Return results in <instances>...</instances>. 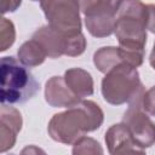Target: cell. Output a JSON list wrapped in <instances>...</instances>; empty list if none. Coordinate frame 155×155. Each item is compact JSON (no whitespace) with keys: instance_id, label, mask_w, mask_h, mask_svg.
<instances>
[{"instance_id":"1","label":"cell","mask_w":155,"mask_h":155,"mask_svg":"<svg viewBox=\"0 0 155 155\" xmlns=\"http://www.w3.org/2000/svg\"><path fill=\"white\" fill-rule=\"evenodd\" d=\"M104 121V113L93 101L81 99L65 111L54 114L48 121V136L63 144H74L85 133L98 130Z\"/></svg>"},{"instance_id":"2","label":"cell","mask_w":155,"mask_h":155,"mask_svg":"<svg viewBox=\"0 0 155 155\" xmlns=\"http://www.w3.org/2000/svg\"><path fill=\"white\" fill-rule=\"evenodd\" d=\"M101 90L104 101L111 105L142 103L145 92L137 68L125 62L105 73Z\"/></svg>"},{"instance_id":"3","label":"cell","mask_w":155,"mask_h":155,"mask_svg":"<svg viewBox=\"0 0 155 155\" xmlns=\"http://www.w3.org/2000/svg\"><path fill=\"white\" fill-rule=\"evenodd\" d=\"M148 7L140 0H124L115 21L114 34L119 46L145 51Z\"/></svg>"},{"instance_id":"4","label":"cell","mask_w":155,"mask_h":155,"mask_svg":"<svg viewBox=\"0 0 155 155\" xmlns=\"http://www.w3.org/2000/svg\"><path fill=\"white\" fill-rule=\"evenodd\" d=\"M1 104L24 103L39 91L34 75L15 57L6 56L0 63Z\"/></svg>"},{"instance_id":"5","label":"cell","mask_w":155,"mask_h":155,"mask_svg":"<svg viewBox=\"0 0 155 155\" xmlns=\"http://www.w3.org/2000/svg\"><path fill=\"white\" fill-rule=\"evenodd\" d=\"M48 25L65 36L81 33L80 5L78 0H40Z\"/></svg>"},{"instance_id":"6","label":"cell","mask_w":155,"mask_h":155,"mask_svg":"<svg viewBox=\"0 0 155 155\" xmlns=\"http://www.w3.org/2000/svg\"><path fill=\"white\" fill-rule=\"evenodd\" d=\"M134 143L143 150L155 144V124L142 108V103L131 104L122 116Z\"/></svg>"},{"instance_id":"7","label":"cell","mask_w":155,"mask_h":155,"mask_svg":"<svg viewBox=\"0 0 155 155\" xmlns=\"http://www.w3.org/2000/svg\"><path fill=\"white\" fill-rule=\"evenodd\" d=\"M108 151L113 155L116 154H127V153H138L144 154L145 150L140 149L133 140L127 126L121 121L120 124L111 125L104 137Z\"/></svg>"},{"instance_id":"8","label":"cell","mask_w":155,"mask_h":155,"mask_svg":"<svg viewBox=\"0 0 155 155\" xmlns=\"http://www.w3.org/2000/svg\"><path fill=\"white\" fill-rule=\"evenodd\" d=\"M45 101L53 108H70L81 98L69 88L64 76H52L45 85Z\"/></svg>"},{"instance_id":"9","label":"cell","mask_w":155,"mask_h":155,"mask_svg":"<svg viewBox=\"0 0 155 155\" xmlns=\"http://www.w3.org/2000/svg\"><path fill=\"white\" fill-rule=\"evenodd\" d=\"M35 39L45 50L47 57L59 58L64 56L65 52V35L61 34L50 25H44L39 28L34 34Z\"/></svg>"},{"instance_id":"10","label":"cell","mask_w":155,"mask_h":155,"mask_svg":"<svg viewBox=\"0 0 155 155\" xmlns=\"http://www.w3.org/2000/svg\"><path fill=\"white\" fill-rule=\"evenodd\" d=\"M64 80L69 88L81 99L93 94L94 84L92 75L82 68H70L64 73Z\"/></svg>"},{"instance_id":"11","label":"cell","mask_w":155,"mask_h":155,"mask_svg":"<svg viewBox=\"0 0 155 155\" xmlns=\"http://www.w3.org/2000/svg\"><path fill=\"white\" fill-rule=\"evenodd\" d=\"M116 16L105 12H94L85 16V25L94 38H107L114 33Z\"/></svg>"},{"instance_id":"12","label":"cell","mask_w":155,"mask_h":155,"mask_svg":"<svg viewBox=\"0 0 155 155\" xmlns=\"http://www.w3.org/2000/svg\"><path fill=\"white\" fill-rule=\"evenodd\" d=\"M17 56L18 61L23 65L29 68L42 64L47 57L44 47L33 38L21 45V47L17 51Z\"/></svg>"},{"instance_id":"13","label":"cell","mask_w":155,"mask_h":155,"mask_svg":"<svg viewBox=\"0 0 155 155\" xmlns=\"http://www.w3.org/2000/svg\"><path fill=\"white\" fill-rule=\"evenodd\" d=\"M122 57L119 50V46H104L97 50L93 54V64L96 68L105 74L115 65L122 63Z\"/></svg>"},{"instance_id":"14","label":"cell","mask_w":155,"mask_h":155,"mask_svg":"<svg viewBox=\"0 0 155 155\" xmlns=\"http://www.w3.org/2000/svg\"><path fill=\"white\" fill-rule=\"evenodd\" d=\"M0 51L4 52L11 47L16 40V29L12 21L2 17L0 21Z\"/></svg>"},{"instance_id":"15","label":"cell","mask_w":155,"mask_h":155,"mask_svg":"<svg viewBox=\"0 0 155 155\" xmlns=\"http://www.w3.org/2000/svg\"><path fill=\"white\" fill-rule=\"evenodd\" d=\"M71 153L76 155V154H103L104 151L101 144L96 139L82 136L73 144Z\"/></svg>"},{"instance_id":"16","label":"cell","mask_w":155,"mask_h":155,"mask_svg":"<svg viewBox=\"0 0 155 155\" xmlns=\"http://www.w3.org/2000/svg\"><path fill=\"white\" fill-rule=\"evenodd\" d=\"M86 46H87V41H86V38L82 33L76 34V35H71V36H65L64 56L78 57L85 52Z\"/></svg>"},{"instance_id":"17","label":"cell","mask_w":155,"mask_h":155,"mask_svg":"<svg viewBox=\"0 0 155 155\" xmlns=\"http://www.w3.org/2000/svg\"><path fill=\"white\" fill-rule=\"evenodd\" d=\"M122 1L124 0H98L96 8L92 10L91 12H88L87 15H91V13H94V12H105V13H110V15L116 16Z\"/></svg>"},{"instance_id":"18","label":"cell","mask_w":155,"mask_h":155,"mask_svg":"<svg viewBox=\"0 0 155 155\" xmlns=\"http://www.w3.org/2000/svg\"><path fill=\"white\" fill-rule=\"evenodd\" d=\"M142 108L150 115H155V86L144 92L142 97Z\"/></svg>"},{"instance_id":"19","label":"cell","mask_w":155,"mask_h":155,"mask_svg":"<svg viewBox=\"0 0 155 155\" xmlns=\"http://www.w3.org/2000/svg\"><path fill=\"white\" fill-rule=\"evenodd\" d=\"M22 0H1V12L2 15L8 12H15L19 8Z\"/></svg>"},{"instance_id":"20","label":"cell","mask_w":155,"mask_h":155,"mask_svg":"<svg viewBox=\"0 0 155 155\" xmlns=\"http://www.w3.org/2000/svg\"><path fill=\"white\" fill-rule=\"evenodd\" d=\"M148 7V18H147V29L155 34V5H147Z\"/></svg>"},{"instance_id":"21","label":"cell","mask_w":155,"mask_h":155,"mask_svg":"<svg viewBox=\"0 0 155 155\" xmlns=\"http://www.w3.org/2000/svg\"><path fill=\"white\" fill-rule=\"evenodd\" d=\"M149 64L155 70V44H154V47H153V50L150 52V56H149Z\"/></svg>"},{"instance_id":"22","label":"cell","mask_w":155,"mask_h":155,"mask_svg":"<svg viewBox=\"0 0 155 155\" xmlns=\"http://www.w3.org/2000/svg\"><path fill=\"white\" fill-rule=\"evenodd\" d=\"M31 1H40V0H31Z\"/></svg>"}]
</instances>
